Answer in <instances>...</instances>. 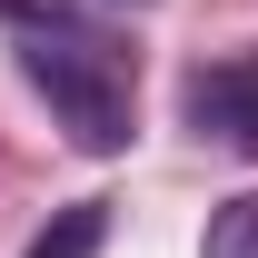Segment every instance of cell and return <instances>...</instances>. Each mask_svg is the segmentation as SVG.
<instances>
[{
    "label": "cell",
    "mask_w": 258,
    "mask_h": 258,
    "mask_svg": "<svg viewBox=\"0 0 258 258\" xmlns=\"http://www.w3.org/2000/svg\"><path fill=\"white\" fill-rule=\"evenodd\" d=\"M20 80L60 109V129L80 149H99V159L129 149V109H139L129 50H109L90 20H20Z\"/></svg>",
    "instance_id": "obj_1"
},
{
    "label": "cell",
    "mask_w": 258,
    "mask_h": 258,
    "mask_svg": "<svg viewBox=\"0 0 258 258\" xmlns=\"http://www.w3.org/2000/svg\"><path fill=\"white\" fill-rule=\"evenodd\" d=\"M189 119H199V139H248V149H258V60L199 70V80H189Z\"/></svg>",
    "instance_id": "obj_2"
},
{
    "label": "cell",
    "mask_w": 258,
    "mask_h": 258,
    "mask_svg": "<svg viewBox=\"0 0 258 258\" xmlns=\"http://www.w3.org/2000/svg\"><path fill=\"white\" fill-rule=\"evenodd\" d=\"M99 238H109V199H70L20 258H99Z\"/></svg>",
    "instance_id": "obj_3"
},
{
    "label": "cell",
    "mask_w": 258,
    "mask_h": 258,
    "mask_svg": "<svg viewBox=\"0 0 258 258\" xmlns=\"http://www.w3.org/2000/svg\"><path fill=\"white\" fill-rule=\"evenodd\" d=\"M209 258H258V199H219L209 209Z\"/></svg>",
    "instance_id": "obj_4"
},
{
    "label": "cell",
    "mask_w": 258,
    "mask_h": 258,
    "mask_svg": "<svg viewBox=\"0 0 258 258\" xmlns=\"http://www.w3.org/2000/svg\"><path fill=\"white\" fill-rule=\"evenodd\" d=\"M10 20H109V10H139V0H0Z\"/></svg>",
    "instance_id": "obj_5"
}]
</instances>
